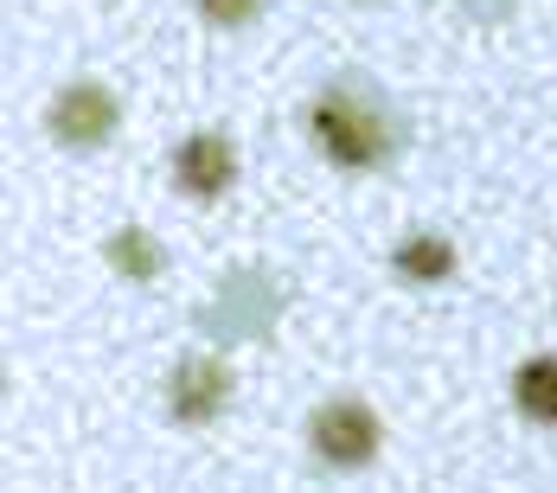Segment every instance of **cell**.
<instances>
[{
	"instance_id": "6da1fadb",
	"label": "cell",
	"mask_w": 557,
	"mask_h": 493,
	"mask_svg": "<svg viewBox=\"0 0 557 493\" xmlns=\"http://www.w3.org/2000/svg\"><path fill=\"white\" fill-rule=\"evenodd\" d=\"M308 135L346 173H372V167L397 161V148H404V122L372 77H334L308 103Z\"/></svg>"
},
{
	"instance_id": "7a4b0ae2",
	"label": "cell",
	"mask_w": 557,
	"mask_h": 493,
	"mask_svg": "<svg viewBox=\"0 0 557 493\" xmlns=\"http://www.w3.org/2000/svg\"><path fill=\"white\" fill-rule=\"evenodd\" d=\"M288 308V282L270 263H237L224 270V282L212 288V301H199L193 328L206 333L212 346H244V340H263Z\"/></svg>"
},
{
	"instance_id": "3957f363",
	"label": "cell",
	"mask_w": 557,
	"mask_h": 493,
	"mask_svg": "<svg viewBox=\"0 0 557 493\" xmlns=\"http://www.w3.org/2000/svg\"><path fill=\"white\" fill-rule=\"evenodd\" d=\"M379 417H372V404H359V397H327L314 417H308V448L339 468V474H352V468H372L379 461Z\"/></svg>"
},
{
	"instance_id": "277c9868",
	"label": "cell",
	"mask_w": 557,
	"mask_h": 493,
	"mask_svg": "<svg viewBox=\"0 0 557 493\" xmlns=\"http://www.w3.org/2000/svg\"><path fill=\"white\" fill-rule=\"evenodd\" d=\"M115 122H122V103H115L97 77H77V84H64V90L52 97V110H46L52 141H58V148H71V155H90V148H103V141L115 135Z\"/></svg>"
},
{
	"instance_id": "5b68a950",
	"label": "cell",
	"mask_w": 557,
	"mask_h": 493,
	"mask_svg": "<svg viewBox=\"0 0 557 493\" xmlns=\"http://www.w3.org/2000/svg\"><path fill=\"white\" fill-rule=\"evenodd\" d=\"M231 391H237V379H231V359L219 346L186 353L168 379V417L173 423H212V417H224Z\"/></svg>"
},
{
	"instance_id": "8992f818",
	"label": "cell",
	"mask_w": 557,
	"mask_h": 493,
	"mask_svg": "<svg viewBox=\"0 0 557 493\" xmlns=\"http://www.w3.org/2000/svg\"><path fill=\"white\" fill-rule=\"evenodd\" d=\"M173 186H180V199H193V206L224 199V193L237 186V148H231V135H219V128L186 135L180 155H173Z\"/></svg>"
},
{
	"instance_id": "52a82bcc",
	"label": "cell",
	"mask_w": 557,
	"mask_h": 493,
	"mask_svg": "<svg viewBox=\"0 0 557 493\" xmlns=\"http://www.w3.org/2000/svg\"><path fill=\"white\" fill-rule=\"evenodd\" d=\"M455 244H448L443 231H410L397 250H391V270L404 275V282H448L455 275Z\"/></svg>"
},
{
	"instance_id": "ba28073f",
	"label": "cell",
	"mask_w": 557,
	"mask_h": 493,
	"mask_svg": "<svg viewBox=\"0 0 557 493\" xmlns=\"http://www.w3.org/2000/svg\"><path fill=\"white\" fill-rule=\"evenodd\" d=\"M103 263H110L122 282H154V275L168 270V250H161L141 224H122V231L103 237Z\"/></svg>"
},
{
	"instance_id": "9c48e42d",
	"label": "cell",
	"mask_w": 557,
	"mask_h": 493,
	"mask_svg": "<svg viewBox=\"0 0 557 493\" xmlns=\"http://www.w3.org/2000/svg\"><path fill=\"white\" fill-rule=\"evenodd\" d=\"M512 404L532 423H557V359L552 353H539V359H525L512 372Z\"/></svg>"
},
{
	"instance_id": "30bf717a",
	"label": "cell",
	"mask_w": 557,
	"mask_h": 493,
	"mask_svg": "<svg viewBox=\"0 0 557 493\" xmlns=\"http://www.w3.org/2000/svg\"><path fill=\"white\" fill-rule=\"evenodd\" d=\"M193 7H199V20H212L224 33H237V26H250L263 13V0H193Z\"/></svg>"
}]
</instances>
